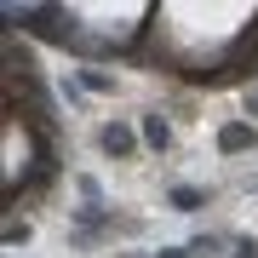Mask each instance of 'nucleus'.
Returning <instances> with one entry per match:
<instances>
[{
	"instance_id": "1",
	"label": "nucleus",
	"mask_w": 258,
	"mask_h": 258,
	"mask_svg": "<svg viewBox=\"0 0 258 258\" xmlns=\"http://www.w3.org/2000/svg\"><path fill=\"white\" fill-rule=\"evenodd\" d=\"M218 149H224V155H241V149H252V126H247V120H230V126L218 132Z\"/></svg>"
},
{
	"instance_id": "2",
	"label": "nucleus",
	"mask_w": 258,
	"mask_h": 258,
	"mask_svg": "<svg viewBox=\"0 0 258 258\" xmlns=\"http://www.w3.org/2000/svg\"><path fill=\"white\" fill-rule=\"evenodd\" d=\"M98 144L109 149V155H132V126H103Z\"/></svg>"
},
{
	"instance_id": "3",
	"label": "nucleus",
	"mask_w": 258,
	"mask_h": 258,
	"mask_svg": "<svg viewBox=\"0 0 258 258\" xmlns=\"http://www.w3.org/2000/svg\"><path fill=\"white\" fill-rule=\"evenodd\" d=\"M172 207H178V212H201V207H207V195H201V189H189V184H178V189H172Z\"/></svg>"
},
{
	"instance_id": "4",
	"label": "nucleus",
	"mask_w": 258,
	"mask_h": 258,
	"mask_svg": "<svg viewBox=\"0 0 258 258\" xmlns=\"http://www.w3.org/2000/svg\"><path fill=\"white\" fill-rule=\"evenodd\" d=\"M81 86H86V92H115V75H103V69L86 63V69H81Z\"/></svg>"
},
{
	"instance_id": "5",
	"label": "nucleus",
	"mask_w": 258,
	"mask_h": 258,
	"mask_svg": "<svg viewBox=\"0 0 258 258\" xmlns=\"http://www.w3.org/2000/svg\"><path fill=\"white\" fill-rule=\"evenodd\" d=\"M166 138H172V132H166V120H161V115H144V144L166 149Z\"/></svg>"
},
{
	"instance_id": "6",
	"label": "nucleus",
	"mask_w": 258,
	"mask_h": 258,
	"mask_svg": "<svg viewBox=\"0 0 258 258\" xmlns=\"http://www.w3.org/2000/svg\"><path fill=\"white\" fill-rule=\"evenodd\" d=\"M195 247H166V252H155V258H189Z\"/></svg>"
},
{
	"instance_id": "7",
	"label": "nucleus",
	"mask_w": 258,
	"mask_h": 258,
	"mask_svg": "<svg viewBox=\"0 0 258 258\" xmlns=\"http://www.w3.org/2000/svg\"><path fill=\"white\" fill-rule=\"evenodd\" d=\"M247 115H258V86H252V92H247Z\"/></svg>"
}]
</instances>
